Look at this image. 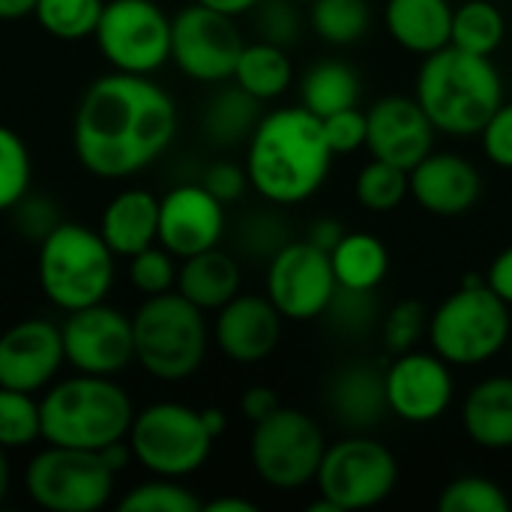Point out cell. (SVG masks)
I'll list each match as a JSON object with an SVG mask.
<instances>
[{"mask_svg":"<svg viewBox=\"0 0 512 512\" xmlns=\"http://www.w3.org/2000/svg\"><path fill=\"white\" fill-rule=\"evenodd\" d=\"M321 126H324V138H327V144H330L333 156L354 153V150L366 147L369 123H366V111H360L357 105H354V108H342V111H336V114L321 117Z\"/></svg>","mask_w":512,"mask_h":512,"instance_id":"45","label":"cell"},{"mask_svg":"<svg viewBox=\"0 0 512 512\" xmlns=\"http://www.w3.org/2000/svg\"><path fill=\"white\" fill-rule=\"evenodd\" d=\"M42 441V411L36 393L0 387V447L27 450Z\"/></svg>","mask_w":512,"mask_h":512,"instance_id":"35","label":"cell"},{"mask_svg":"<svg viewBox=\"0 0 512 512\" xmlns=\"http://www.w3.org/2000/svg\"><path fill=\"white\" fill-rule=\"evenodd\" d=\"M9 489H12V465H9V450L0 447V507L3 501L9 498Z\"/></svg>","mask_w":512,"mask_h":512,"instance_id":"55","label":"cell"},{"mask_svg":"<svg viewBox=\"0 0 512 512\" xmlns=\"http://www.w3.org/2000/svg\"><path fill=\"white\" fill-rule=\"evenodd\" d=\"M195 3H201L207 9H216V12H225L231 18H240L246 12H252L261 0H195Z\"/></svg>","mask_w":512,"mask_h":512,"instance_id":"51","label":"cell"},{"mask_svg":"<svg viewBox=\"0 0 512 512\" xmlns=\"http://www.w3.org/2000/svg\"><path fill=\"white\" fill-rule=\"evenodd\" d=\"M288 228H285V219L279 213H249L240 225V234H237V243L246 255L252 258H264L270 261L285 243H288Z\"/></svg>","mask_w":512,"mask_h":512,"instance_id":"44","label":"cell"},{"mask_svg":"<svg viewBox=\"0 0 512 512\" xmlns=\"http://www.w3.org/2000/svg\"><path fill=\"white\" fill-rule=\"evenodd\" d=\"M228 228L225 204L198 183H177L159 198V246L189 258L222 243Z\"/></svg>","mask_w":512,"mask_h":512,"instance_id":"18","label":"cell"},{"mask_svg":"<svg viewBox=\"0 0 512 512\" xmlns=\"http://www.w3.org/2000/svg\"><path fill=\"white\" fill-rule=\"evenodd\" d=\"M249 186L273 207L309 201L327 180L333 150L324 138L321 117L303 105L261 114L246 141Z\"/></svg>","mask_w":512,"mask_h":512,"instance_id":"2","label":"cell"},{"mask_svg":"<svg viewBox=\"0 0 512 512\" xmlns=\"http://www.w3.org/2000/svg\"><path fill=\"white\" fill-rule=\"evenodd\" d=\"M117 261L159 243V198L150 189L126 186L108 198L96 228Z\"/></svg>","mask_w":512,"mask_h":512,"instance_id":"22","label":"cell"},{"mask_svg":"<svg viewBox=\"0 0 512 512\" xmlns=\"http://www.w3.org/2000/svg\"><path fill=\"white\" fill-rule=\"evenodd\" d=\"M180 129L177 102L153 75L108 72L90 81L72 117V150L99 180H126L159 162Z\"/></svg>","mask_w":512,"mask_h":512,"instance_id":"1","label":"cell"},{"mask_svg":"<svg viewBox=\"0 0 512 512\" xmlns=\"http://www.w3.org/2000/svg\"><path fill=\"white\" fill-rule=\"evenodd\" d=\"M399 483V462L381 441L354 432L336 444H327L315 486L342 512L369 510L384 504Z\"/></svg>","mask_w":512,"mask_h":512,"instance_id":"12","label":"cell"},{"mask_svg":"<svg viewBox=\"0 0 512 512\" xmlns=\"http://www.w3.org/2000/svg\"><path fill=\"white\" fill-rule=\"evenodd\" d=\"M462 426L483 450H512V375H492L471 387L462 408Z\"/></svg>","mask_w":512,"mask_h":512,"instance_id":"25","label":"cell"},{"mask_svg":"<svg viewBox=\"0 0 512 512\" xmlns=\"http://www.w3.org/2000/svg\"><path fill=\"white\" fill-rule=\"evenodd\" d=\"M483 150L492 165L512 171V102H501V108L489 117V123L480 132Z\"/></svg>","mask_w":512,"mask_h":512,"instance_id":"47","label":"cell"},{"mask_svg":"<svg viewBox=\"0 0 512 512\" xmlns=\"http://www.w3.org/2000/svg\"><path fill=\"white\" fill-rule=\"evenodd\" d=\"M414 96L438 132L468 138L480 135L504 102V81L492 57L444 45L423 57Z\"/></svg>","mask_w":512,"mask_h":512,"instance_id":"3","label":"cell"},{"mask_svg":"<svg viewBox=\"0 0 512 512\" xmlns=\"http://www.w3.org/2000/svg\"><path fill=\"white\" fill-rule=\"evenodd\" d=\"M354 195H357V204L363 210L390 213L411 195V177L405 168L372 156V162H366L357 174Z\"/></svg>","mask_w":512,"mask_h":512,"instance_id":"33","label":"cell"},{"mask_svg":"<svg viewBox=\"0 0 512 512\" xmlns=\"http://www.w3.org/2000/svg\"><path fill=\"white\" fill-rule=\"evenodd\" d=\"M309 24L330 45H354L369 33L372 6L369 0H312Z\"/></svg>","mask_w":512,"mask_h":512,"instance_id":"32","label":"cell"},{"mask_svg":"<svg viewBox=\"0 0 512 512\" xmlns=\"http://www.w3.org/2000/svg\"><path fill=\"white\" fill-rule=\"evenodd\" d=\"M42 441L54 447L102 450L129 435L135 405L129 393L102 375L72 372L39 396Z\"/></svg>","mask_w":512,"mask_h":512,"instance_id":"4","label":"cell"},{"mask_svg":"<svg viewBox=\"0 0 512 512\" xmlns=\"http://www.w3.org/2000/svg\"><path fill=\"white\" fill-rule=\"evenodd\" d=\"M510 495L489 477L465 474L444 486L438 495L441 512H510Z\"/></svg>","mask_w":512,"mask_h":512,"instance_id":"39","label":"cell"},{"mask_svg":"<svg viewBox=\"0 0 512 512\" xmlns=\"http://www.w3.org/2000/svg\"><path fill=\"white\" fill-rule=\"evenodd\" d=\"M327 318L330 330L345 336V339H363L372 330H381V306L375 300V291H357V288H336L327 312L321 315Z\"/></svg>","mask_w":512,"mask_h":512,"instance_id":"37","label":"cell"},{"mask_svg":"<svg viewBox=\"0 0 512 512\" xmlns=\"http://www.w3.org/2000/svg\"><path fill=\"white\" fill-rule=\"evenodd\" d=\"M426 333H429V312L420 300H399L381 318V342H384L387 354H393V357L414 351Z\"/></svg>","mask_w":512,"mask_h":512,"instance_id":"41","label":"cell"},{"mask_svg":"<svg viewBox=\"0 0 512 512\" xmlns=\"http://www.w3.org/2000/svg\"><path fill=\"white\" fill-rule=\"evenodd\" d=\"M255 30L264 42L291 48L300 39L303 30V15H300V3L291 0H261L255 9Z\"/></svg>","mask_w":512,"mask_h":512,"instance_id":"43","label":"cell"},{"mask_svg":"<svg viewBox=\"0 0 512 512\" xmlns=\"http://www.w3.org/2000/svg\"><path fill=\"white\" fill-rule=\"evenodd\" d=\"M387 408L402 423L426 426L447 414L453 405L456 381L450 363L429 351H405L384 369Z\"/></svg>","mask_w":512,"mask_h":512,"instance_id":"16","label":"cell"},{"mask_svg":"<svg viewBox=\"0 0 512 512\" xmlns=\"http://www.w3.org/2000/svg\"><path fill=\"white\" fill-rule=\"evenodd\" d=\"M33 186V159L27 141L0 123V213H9Z\"/></svg>","mask_w":512,"mask_h":512,"instance_id":"38","label":"cell"},{"mask_svg":"<svg viewBox=\"0 0 512 512\" xmlns=\"http://www.w3.org/2000/svg\"><path fill=\"white\" fill-rule=\"evenodd\" d=\"M207 312L189 303L177 288L144 297L132 312L135 363L156 381L177 384L192 378L210 348Z\"/></svg>","mask_w":512,"mask_h":512,"instance_id":"6","label":"cell"},{"mask_svg":"<svg viewBox=\"0 0 512 512\" xmlns=\"http://www.w3.org/2000/svg\"><path fill=\"white\" fill-rule=\"evenodd\" d=\"M411 198L432 216H462L483 195V177L477 165L459 153L432 150L411 171Z\"/></svg>","mask_w":512,"mask_h":512,"instance_id":"21","label":"cell"},{"mask_svg":"<svg viewBox=\"0 0 512 512\" xmlns=\"http://www.w3.org/2000/svg\"><path fill=\"white\" fill-rule=\"evenodd\" d=\"M279 405H282V402H279L276 390H273V387H264V384H255V387H249V390L240 396V411H243V417H246L252 426L261 423L264 417H270Z\"/></svg>","mask_w":512,"mask_h":512,"instance_id":"48","label":"cell"},{"mask_svg":"<svg viewBox=\"0 0 512 512\" xmlns=\"http://www.w3.org/2000/svg\"><path fill=\"white\" fill-rule=\"evenodd\" d=\"M117 474L96 450L45 444L24 468L27 498L48 512H96L111 504Z\"/></svg>","mask_w":512,"mask_h":512,"instance_id":"10","label":"cell"},{"mask_svg":"<svg viewBox=\"0 0 512 512\" xmlns=\"http://www.w3.org/2000/svg\"><path fill=\"white\" fill-rule=\"evenodd\" d=\"M360 75L345 60H321L300 78V105L318 117L360 105Z\"/></svg>","mask_w":512,"mask_h":512,"instance_id":"30","label":"cell"},{"mask_svg":"<svg viewBox=\"0 0 512 512\" xmlns=\"http://www.w3.org/2000/svg\"><path fill=\"white\" fill-rule=\"evenodd\" d=\"M264 288L285 321H315L327 312L339 282L330 252L309 240H288L267 261Z\"/></svg>","mask_w":512,"mask_h":512,"instance_id":"14","label":"cell"},{"mask_svg":"<svg viewBox=\"0 0 512 512\" xmlns=\"http://www.w3.org/2000/svg\"><path fill=\"white\" fill-rule=\"evenodd\" d=\"M6 216L12 219L15 234H21L24 240L36 243V246L63 222V213H60L57 201H54L51 195H39V192H33V189H30Z\"/></svg>","mask_w":512,"mask_h":512,"instance_id":"42","label":"cell"},{"mask_svg":"<svg viewBox=\"0 0 512 512\" xmlns=\"http://www.w3.org/2000/svg\"><path fill=\"white\" fill-rule=\"evenodd\" d=\"M291 3H300V6H309L312 0H291Z\"/></svg>","mask_w":512,"mask_h":512,"instance_id":"56","label":"cell"},{"mask_svg":"<svg viewBox=\"0 0 512 512\" xmlns=\"http://www.w3.org/2000/svg\"><path fill=\"white\" fill-rule=\"evenodd\" d=\"M345 237V228H342V222L339 219H330V216H324V219H315L312 222V228H309V234H306V240L309 243H315L318 249H324V252H333L336 246H339V240Z\"/></svg>","mask_w":512,"mask_h":512,"instance_id":"50","label":"cell"},{"mask_svg":"<svg viewBox=\"0 0 512 512\" xmlns=\"http://www.w3.org/2000/svg\"><path fill=\"white\" fill-rule=\"evenodd\" d=\"M120 512H201L204 501L174 477H153L126 489L117 501Z\"/></svg>","mask_w":512,"mask_h":512,"instance_id":"36","label":"cell"},{"mask_svg":"<svg viewBox=\"0 0 512 512\" xmlns=\"http://www.w3.org/2000/svg\"><path fill=\"white\" fill-rule=\"evenodd\" d=\"M258 120H261V102L246 90H240L237 84H231L207 99V108L201 114V129L210 144L234 147L249 141Z\"/></svg>","mask_w":512,"mask_h":512,"instance_id":"29","label":"cell"},{"mask_svg":"<svg viewBox=\"0 0 512 512\" xmlns=\"http://www.w3.org/2000/svg\"><path fill=\"white\" fill-rule=\"evenodd\" d=\"M66 366L60 324L45 318L15 321L0 333V387L42 393Z\"/></svg>","mask_w":512,"mask_h":512,"instance_id":"17","label":"cell"},{"mask_svg":"<svg viewBox=\"0 0 512 512\" xmlns=\"http://www.w3.org/2000/svg\"><path fill=\"white\" fill-rule=\"evenodd\" d=\"M246 39L237 18L201 3L171 15V63L198 84H225L234 75Z\"/></svg>","mask_w":512,"mask_h":512,"instance_id":"13","label":"cell"},{"mask_svg":"<svg viewBox=\"0 0 512 512\" xmlns=\"http://www.w3.org/2000/svg\"><path fill=\"white\" fill-rule=\"evenodd\" d=\"M102 6L105 0H39L33 18L48 36L60 42H81L96 33Z\"/></svg>","mask_w":512,"mask_h":512,"instance_id":"34","label":"cell"},{"mask_svg":"<svg viewBox=\"0 0 512 512\" xmlns=\"http://www.w3.org/2000/svg\"><path fill=\"white\" fill-rule=\"evenodd\" d=\"M453 9L450 0H387L384 24L399 48L426 57L450 45Z\"/></svg>","mask_w":512,"mask_h":512,"instance_id":"24","label":"cell"},{"mask_svg":"<svg viewBox=\"0 0 512 512\" xmlns=\"http://www.w3.org/2000/svg\"><path fill=\"white\" fill-rule=\"evenodd\" d=\"M66 366L84 375L117 378L135 363V336L132 315L102 303L66 312L60 324Z\"/></svg>","mask_w":512,"mask_h":512,"instance_id":"15","label":"cell"},{"mask_svg":"<svg viewBox=\"0 0 512 512\" xmlns=\"http://www.w3.org/2000/svg\"><path fill=\"white\" fill-rule=\"evenodd\" d=\"M201 183L207 186L210 195H216L225 207L228 204H237L249 186V174H246V165H237V162H228V159H219L213 165H207V171L201 174Z\"/></svg>","mask_w":512,"mask_h":512,"instance_id":"46","label":"cell"},{"mask_svg":"<svg viewBox=\"0 0 512 512\" xmlns=\"http://www.w3.org/2000/svg\"><path fill=\"white\" fill-rule=\"evenodd\" d=\"M486 285L512 309V243L492 258L486 270Z\"/></svg>","mask_w":512,"mask_h":512,"instance_id":"49","label":"cell"},{"mask_svg":"<svg viewBox=\"0 0 512 512\" xmlns=\"http://www.w3.org/2000/svg\"><path fill=\"white\" fill-rule=\"evenodd\" d=\"M240 282L243 276L237 258L219 246L183 258L177 270V291L201 312H219L240 294Z\"/></svg>","mask_w":512,"mask_h":512,"instance_id":"26","label":"cell"},{"mask_svg":"<svg viewBox=\"0 0 512 512\" xmlns=\"http://www.w3.org/2000/svg\"><path fill=\"white\" fill-rule=\"evenodd\" d=\"M201 417H204V426H207V432H210L213 438H219V435L228 429V417H225V411H219V408H204Z\"/></svg>","mask_w":512,"mask_h":512,"instance_id":"54","label":"cell"},{"mask_svg":"<svg viewBox=\"0 0 512 512\" xmlns=\"http://www.w3.org/2000/svg\"><path fill=\"white\" fill-rule=\"evenodd\" d=\"M507 33V18L492 0H465L453 9V33L450 45L465 48L471 54L492 57Z\"/></svg>","mask_w":512,"mask_h":512,"instance_id":"31","label":"cell"},{"mask_svg":"<svg viewBox=\"0 0 512 512\" xmlns=\"http://www.w3.org/2000/svg\"><path fill=\"white\" fill-rule=\"evenodd\" d=\"M330 264L342 288L375 291L390 273V252L375 234L345 231L339 246L330 252Z\"/></svg>","mask_w":512,"mask_h":512,"instance_id":"28","label":"cell"},{"mask_svg":"<svg viewBox=\"0 0 512 512\" xmlns=\"http://www.w3.org/2000/svg\"><path fill=\"white\" fill-rule=\"evenodd\" d=\"M39 0H0V21H21L33 18Z\"/></svg>","mask_w":512,"mask_h":512,"instance_id":"52","label":"cell"},{"mask_svg":"<svg viewBox=\"0 0 512 512\" xmlns=\"http://www.w3.org/2000/svg\"><path fill=\"white\" fill-rule=\"evenodd\" d=\"M36 249V279L51 306L75 312L108 300L117 276V255L96 228L63 219Z\"/></svg>","mask_w":512,"mask_h":512,"instance_id":"5","label":"cell"},{"mask_svg":"<svg viewBox=\"0 0 512 512\" xmlns=\"http://www.w3.org/2000/svg\"><path fill=\"white\" fill-rule=\"evenodd\" d=\"M207 512H255L258 507L246 498H234V495H225V498H213L204 504Z\"/></svg>","mask_w":512,"mask_h":512,"instance_id":"53","label":"cell"},{"mask_svg":"<svg viewBox=\"0 0 512 512\" xmlns=\"http://www.w3.org/2000/svg\"><path fill=\"white\" fill-rule=\"evenodd\" d=\"M324 453V429L306 411L279 405L270 417L252 426L249 462L258 480L270 489L294 492L315 483Z\"/></svg>","mask_w":512,"mask_h":512,"instance_id":"9","label":"cell"},{"mask_svg":"<svg viewBox=\"0 0 512 512\" xmlns=\"http://www.w3.org/2000/svg\"><path fill=\"white\" fill-rule=\"evenodd\" d=\"M366 147L375 159L411 171L435 150V123L417 102V96H381L366 111Z\"/></svg>","mask_w":512,"mask_h":512,"instance_id":"19","label":"cell"},{"mask_svg":"<svg viewBox=\"0 0 512 512\" xmlns=\"http://www.w3.org/2000/svg\"><path fill=\"white\" fill-rule=\"evenodd\" d=\"M231 81L249 96H255L258 102L279 99L294 84V63L288 57V48L264 42V39L246 42L237 57Z\"/></svg>","mask_w":512,"mask_h":512,"instance_id":"27","label":"cell"},{"mask_svg":"<svg viewBox=\"0 0 512 512\" xmlns=\"http://www.w3.org/2000/svg\"><path fill=\"white\" fill-rule=\"evenodd\" d=\"M426 339L450 366H483L510 345V306L486 285V276H468L429 315Z\"/></svg>","mask_w":512,"mask_h":512,"instance_id":"7","label":"cell"},{"mask_svg":"<svg viewBox=\"0 0 512 512\" xmlns=\"http://www.w3.org/2000/svg\"><path fill=\"white\" fill-rule=\"evenodd\" d=\"M93 39L114 72L153 75L171 63V15L156 0H105Z\"/></svg>","mask_w":512,"mask_h":512,"instance_id":"11","label":"cell"},{"mask_svg":"<svg viewBox=\"0 0 512 512\" xmlns=\"http://www.w3.org/2000/svg\"><path fill=\"white\" fill-rule=\"evenodd\" d=\"M126 438L135 462L147 474L174 480L198 474L216 444L204 426L201 411L183 402H153L135 411Z\"/></svg>","mask_w":512,"mask_h":512,"instance_id":"8","label":"cell"},{"mask_svg":"<svg viewBox=\"0 0 512 512\" xmlns=\"http://www.w3.org/2000/svg\"><path fill=\"white\" fill-rule=\"evenodd\" d=\"M282 324L285 318L267 294H237L216 312L210 333L228 360L249 366L267 360L279 348Z\"/></svg>","mask_w":512,"mask_h":512,"instance_id":"20","label":"cell"},{"mask_svg":"<svg viewBox=\"0 0 512 512\" xmlns=\"http://www.w3.org/2000/svg\"><path fill=\"white\" fill-rule=\"evenodd\" d=\"M126 276L129 285L144 294V297H156L165 291L177 288V270H180V258H174L165 246L153 243L147 249H141L138 255L126 258Z\"/></svg>","mask_w":512,"mask_h":512,"instance_id":"40","label":"cell"},{"mask_svg":"<svg viewBox=\"0 0 512 512\" xmlns=\"http://www.w3.org/2000/svg\"><path fill=\"white\" fill-rule=\"evenodd\" d=\"M330 414L351 432H366L381 423L387 408L384 369L375 363H348L327 384Z\"/></svg>","mask_w":512,"mask_h":512,"instance_id":"23","label":"cell"}]
</instances>
